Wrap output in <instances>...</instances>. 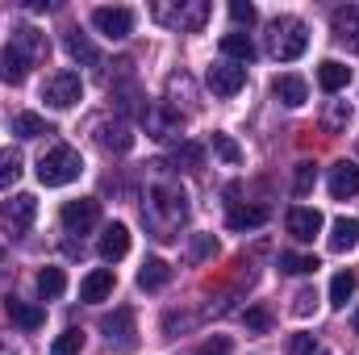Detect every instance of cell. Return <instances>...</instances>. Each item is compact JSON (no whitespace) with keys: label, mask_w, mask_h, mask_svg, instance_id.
<instances>
[{"label":"cell","mask_w":359,"mask_h":355,"mask_svg":"<svg viewBox=\"0 0 359 355\" xmlns=\"http://www.w3.org/2000/svg\"><path fill=\"white\" fill-rule=\"evenodd\" d=\"M142 217L147 226L155 230V239H176V230L188 222V196L180 184H159L147 192V205H142Z\"/></svg>","instance_id":"cell-1"},{"label":"cell","mask_w":359,"mask_h":355,"mask_svg":"<svg viewBox=\"0 0 359 355\" xmlns=\"http://www.w3.org/2000/svg\"><path fill=\"white\" fill-rule=\"evenodd\" d=\"M42 55H46V38H42L34 25H17L13 38H8V51H4V59H0V76H4L8 84H21V80L29 76V67H34Z\"/></svg>","instance_id":"cell-2"},{"label":"cell","mask_w":359,"mask_h":355,"mask_svg":"<svg viewBox=\"0 0 359 355\" xmlns=\"http://www.w3.org/2000/svg\"><path fill=\"white\" fill-rule=\"evenodd\" d=\"M84 172V159H80V151L76 147H50L42 159H38V180L46 184V188H63V184H72V180H80Z\"/></svg>","instance_id":"cell-3"},{"label":"cell","mask_w":359,"mask_h":355,"mask_svg":"<svg viewBox=\"0 0 359 355\" xmlns=\"http://www.w3.org/2000/svg\"><path fill=\"white\" fill-rule=\"evenodd\" d=\"M268 46H271V55H276L280 63L301 59L305 46H309V29H305V21H301V17H276V21H271Z\"/></svg>","instance_id":"cell-4"},{"label":"cell","mask_w":359,"mask_h":355,"mask_svg":"<svg viewBox=\"0 0 359 355\" xmlns=\"http://www.w3.org/2000/svg\"><path fill=\"white\" fill-rule=\"evenodd\" d=\"M80 96H84V80H80L76 72H55V76H46V84H42V100H46L50 109H72Z\"/></svg>","instance_id":"cell-5"},{"label":"cell","mask_w":359,"mask_h":355,"mask_svg":"<svg viewBox=\"0 0 359 355\" xmlns=\"http://www.w3.org/2000/svg\"><path fill=\"white\" fill-rule=\"evenodd\" d=\"M59 217H63L67 234H88L92 226L100 222V201H96V196H80V201H67Z\"/></svg>","instance_id":"cell-6"},{"label":"cell","mask_w":359,"mask_h":355,"mask_svg":"<svg viewBox=\"0 0 359 355\" xmlns=\"http://www.w3.org/2000/svg\"><path fill=\"white\" fill-rule=\"evenodd\" d=\"M92 25L104 34V38H126L130 29H134V13L130 8H121V4H100V8H92Z\"/></svg>","instance_id":"cell-7"},{"label":"cell","mask_w":359,"mask_h":355,"mask_svg":"<svg viewBox=\"0 0 359 355\" xmlns=\"http://www.w3.org/2000/svg\"><path fill=\"white\" fill-rule=\"evenodd\" d=\"M34 217H38V201H34L29 192H17L13 201L0 205V222H4L13 234H25V230L34 226Z\"/></svg>","instance_id":"cell-8"},{"label":"cell","mask_w":359,"mask_h":355,"mask_svg":"<svg viewBox=\"0 0 359 355\" xmlns=\"http://www.w3.org/2000/svg\"><path fill=\"white\" fill-rule=\"evenodd\" d=\"M205 84L213 88V96H238L243 84H247V67H238V63H213L209 76H205Z\"/></svg>","instance_id":"cell-9"},{"label":"cell","mask_w":359,"mask_h":355,"mask_svg":"<svg viewBox=\"0 0 359 355\" xmlns=\"http://www.w3.org/2000/svg\"><path fill=\"white\" fill-rule=\"evenodd\" d=\"M284 226L297 243H313V234H322V213L318 209H305V205H292L284 213Z\"/></svg>","instance_id":"cell-10"},{"label":"cell","mask_w":359,"mask_h":355,"mask_svg":"<svg viewBox=\"0 0 359 355\" xmlns=\"http://www.w3.org/2000/svg\"><path fill=\"white\" fill-rule=\"evenodd\" d=\"M155 17H159V21H172V25H180V29H201L205 17H209V4H205V0H188V4H180L176 13L159 4Z\"/></svg>","instance_id":"cell-11"},{"label":"cell","mask_w":359,"mask_h":355,"mask_svg":"<svg viewBox=\"0 0 359 355\" xmlns=\"http://www.w3.org/2000/svg\"><path fill=\"white\" fill-rule=\"evenodd\" d=\"M330 25H334V38L359 55V4H347V8H334V17H330Z\"/></svg>","instance_id":"cell-12"},{"label":"cell","mask_w":359,"mask_h":355,"mask_svg":"<svg viewBox=\"0 0 359 355\" xmlns=\"http://www.w3.org/2000/svg\"><path fill=\"white\" fill-rule=\"evenodd\" d=\"M96 251H100V260H104V264H117V260H126V251H130V230H126L121 222L104 226V234H100Z\"/></svg>","instance_id":"cell-13"},{"label":"cell","mask_w":359,"mask_h":355,"mask_svg":"<svg viewBox=\"0 0 359 355\" xmlns=\"http://www.w3.org/2000/svg\"><path fill=\"white\" fill-rule=\"evenodd\" d=\"M100 330H104L109 343L130 347V343H134V314H130V309H113V314L100 318Z\"/></svg>","instance_id":"cell-14"},{"label":"cell","mask_w":359,"mask_h":355,"mask_svg":"<svg viewBox=\"0 0 359 355\" xmlns=\"http://www.w3.org/2000/svg\"><path fill=\"white\" fill-rule=\"evenodd\" d=\"M113 284H117L113 267H96V272H88V276L80 280V301H88V305H96V301L113 297Z\"/></svg>","instance_id":"cell-15"},{"label":"cell","mask_w":359,"mask_h":355,"mask_svg":"<svg viewBox=\"0 0 359 355\" xmlns=\"http://www.w3.org/2000/svg\"><path fill=\"white\" fill-rule=\"evenodd\" d=\"M96 142H100L104 151L126 155V151L134 147V134H130V126H126V121H113V126H109V121H100V126H96Z\"/></svg>","instance_id":"cell-16"},{"label":"cell","mask_w":359,"mask_h":355,"mask_svg":"<svg viewBox=\"0 0 359 355\" xmlns=\"http://www.w3.org/2000/svg\"><path fill=\"white\" fill-rule=\"evenodd\" d=\"M4 314H8V322H17L21 330H38V326L46 322V314H42L38 305L21 301V297H8V301H4Z\"/></svg>","instance_id":"cell-17"},{"label":"cell","mask_w":359,"mask_h":355,"mask_svg":"<svg viewBox=\"0 0 359 355\" xmlns=\"http://www.w3.org/2000/svg\"><path fill=\"white\" fill-rule=\"evenodd\" d=\"M359 192V168L355 163H334L330 168V196L334 201H347Z\"/></svg>","instance_id":"cell-18"},{"label":"cell","mask_w":359,"mask_h":355,"mask_svg":"<svg viewBox=\"0 0 359 355\" xmlns=\"http://www.w3.org/2000/svg\"><path fill=\"white\" fill-rule=\"evenodd\" d=\"M359 247V217H339L330 226V251L334 255H347Z\"/></svg>","instance_id":"cell-19"},{"label":"cell","mask_w":359,"mask_h":355,"mask_svg":"<svg viewBox=\"0 0 359 355\" xmlns=\"http://www.w3.org/2000/svg\"><path fill=\"white\" fill-rule=\"evenodd\" d=\"M318 84H322V92H343L347 84H351V67L347 63H339V59H326V63H318Z\"/></svg>","instance_id":"cell-20"},{"label":"cell","mask_w":359,"mask_h":355,"mask_svg":"<svg viewBox=\"0 0 359 355\" xmlns=\"http://www.w3.org/2000/svg\"><path fill=\"white\" fill-rule=\"evenodd\" d=\"M271 92H276L288 109H301V105H305V96H309V88H305V80H301V76H276V80H271Z\"/></svg>","instance_id":"cell-21"},{"label":"cell","mask_w":359,"mask_h":355,"mask_svg":"<svg viewBox=\"0 0 359 355\" xmlns=\"http://www.w3.org/2000/svg\"><path fill=\"white\" fill-rule=\"evenodd\" d=\"M222 55H226V63L234 59L238 67H247V63L255 59V42H251V34H226V38H222Z\"/></svg>","instance_id":"cell-22"},{"label":"cell","mask_w":359,"mask_h":355,"mask_svg":"<svg viewBox=\"0 0 359 355\" xmlns=\"http://www.w3.org/2000/svg\"><path fill=\"white\" fill-rule=\"evenodd\" d=\"M226 222H230V230H255L268 222V209L264 205H230Z\"/></svg>","instance_id":"cell-23"},{"label":"cell","mask_w":359,"mask_h":355,"mask_svg":"<svg viewBox=\"0 0 359 355\" xmlns=\"http://www.w3.org/2000/svg\"><path fill=\"white\" fill-rule=\"evenodd\" d=\"M168 280H172V267L163 264V260H147V264L138 267V288H147V293L163 288Z\"/></svg>","instance_id":"cell-24"},{"label":"cell","mask_w":359,"mask_h":355,"mask_svg":"<svg viewBox=\"0 0 359 355\" xmlns=\"http://www.w3.org/2000/svg\"><path fill=\"white\" fill-rule=\"evenodd\" d=\"M355 288H359L355 272H351V267H347V272H339V276L330 280V305H334V309H343V305L355 297Z\"/></svg>","instance_id":"cell-25"},{"label":"cell","mask_w":359,"mask_h":355,"mask_svg":"<svg viewBox=\"0 0 359 355\" xmlns=\"http://www.w3.org/2000/svg\"><path fill=\"white\" fill-rule=\"evenodd\" d=\"M347 126H351V105L347 100H330L326 113H322V130L326 134H343Z\"/></svg>","instance_id":"cell-26"},{"label":"cell","mask_w":359,"mask_h":355,"mask_svg":"<svg viewBox=\"0 0 359 355\" xmlns=\"http://www.w3.org/2000/svg\"><path fill=\"white\" fill-rule=\"evenodd\" d=\"M38 293H42L46 301H59V297L67 293V276H63V267H42V272H38Z\"/></svg>","instance_id":"cell-27"},{"label":"cell","mask_w":359,"mask_h":355,"mask_svg":"<svg viewBox=\"0 0 359 355\" xmlns=\"http://www.w3.org/2000/svg\"><path fill=\"white\" fill-rule=\"evenodd\" d=\"M13 134H17V138H42V134H55V130H50L46 117H38V113H17V117H13Z\"/></svg>","instance_id":"cell-28"},{"label":"cell","mask_w":359,"mask_h":355,"mask_svg":"<svg viewBox=\"0 0 359 355\" xmlns=\"http://www.w3.org/2000/svg\"><path fill=\"white\" fill-rule=\"evenodd\" d=\"M67 51H72V59H80V63H88V67H100V55H96V46H92L80 29H72V34H67Z\"/></svg>","instance_id":"cell-29"},{"label":"cell","mask_w":359,"mask_h":355,"mask_svg":"<svg viewBox=\"0 0 359 355\" xmlns=\"http://www.w3.org/2000/svg\"><path fill=\"white\" fill-rule=\"evenodd\" d=\"M318 255H297V251H284L280 255V272H288V276H309V272H318Z\"/></svg>","instance_id":"cell-30"},{"label":"cell","mask_w":359,"mask_h":355,"mask_svg":"<svg viewBox=\"0 0 359 355\" xmlns=\"http://www.w3.org/2000/svg\"><path fill=\"white\" fill-rule=\"evenodd\" d=\"M80 351H84V330H80V326L63 330V335L50 343V355H80Z\"/></svg>","instance_id":"cell-31"},{"label":"cell","mask_w":359,"mask_h":355,"mask_svg":"<svg viewBox=\"0 0 359 355\" xmlns=\"http://www.w3.org/2000/svg\"><path fill=\"white\" fill-rule=\"evenodd\" d=\"M176 121H180V117H172V113H163V109H151V113H147V130H151L155 138H172Z\"/></svg>","instance_id":"cell-32"},{"label":"cell","mask_w":359,"mask_h":355,"mask_svg":"<svg viewBox=\"0 0 359 355\" xmlns=\"http://www.w3.org/2000/svg\"><path fill=\"white\" fill-rule=\"evenodd\" d=\"M17 176H21V155L17 151H0V192L8 184H17Z\"/></svg>","instance_id":"cell-33"},{"label":"cell","mask_w":359,"mask_h":355,"mask_svg":"<svg viewBox=\"0 0 359 355\" xmlns=\"http://www.w3.org/2000/svg\"><path fill=\"white\" fill-rule=\"evenodd\" d=\"M288 355H330V351H326L313 335H292V339H288Z\"/></svg>","instance_id":"cell-34"},{"label":"cell","mask_w":359,"mask_h":355,"mask_svg":"<svg viewBox=\"0 0 359 355\" xmlns=\"http://www.w3.org/2000/svg\"><path fill=\"white\" fill-rule=\"evenodd\" d=\"M213 151H217L226 163H238V159H243V151H238V142H234L230 134H213Z\"/></svg>","instance_id":"cell-35"},{"label":"cell","mask_w":359,"mask_h":355,"mask_svg":"<svg viewBox=\"0 0 359 355\" xmlns=\"http://www.w3.org/2000/svg\"><path fill=\"white\" fill-rule=\"evenodd\" d=\"M213 251H217L213 234H196V239H192V247H188V260H192V264H201V260H209Z\"/></svg>","instance_id":"cell-36"},{"label":"cell","mask_w":359,"mask_h":355,"mask_svg":"<svg viewBox=\"0 0 359 355\" xmlns=\"http://www.w3.org/2000/svg\"><path fill=\"white\" fill-rule=\"evenodd\" d=\"M313 180H318V168H313V163H297V176H292V192H297V196H305V192L313 188Z\"/></svg>","instance_id":"cell-37"},{"label":"cell","mask_w":359,"mask_h":355,"mask_svg":"<svg viewBox=\"0 0 359 355\" xmlns=\"http://www.w3.org/2000/svg\"><path fill=\"white\" fill-rule=\"evenodd\" d=\"M313 309H318V293H313V288H301V293L292 297V314H297V318H309Z\"/></svg>","instance_id":"cell-38"},{"label":"cell","mask_w":359,"mask_h":355,"mask_svg":"<svg viewBox=\"0 0 359 355\" xmlns=\"http://www.w3.org/2000/svg\"><path fill=\"white\" fill-rule=\"evenodd\" d=\"M230 351H234V343H230L226 335H213V339H205L192 355H230Z\"/></svg>","instance_id":"cell-39"},{"label":"cell","mask_w":359,"mask_h":355,"mask_svg":"<svg viewBox=\"0 0 359 355\" xmlns=\"http://www.w3.org/2000/svg\"><path fill=\"white\" fill-rule=\"evenodd\" d=\"M247 330H255V335H264V330H271V314L264 309V305L247 309Z\"/></svg>","instance_id":"cell-40"},{"label":"cell","mask_w":359,"mask_h":355,"mask_svg":"<svg viewBox=\"0 0 359 355\" xmlns=\"http://www.w3.org/2000/svg\"><path fill=\"white\" fill-rule=\"evenodd\" d=\"M230 17H234L238 25H255L259 13H255V4H247V0H234V4H230Z\"/></svg>","instance_id":"cell-41"},{"label":"cell","mask_w":359,"mask_h":355,"mask_svg":"<svg viewBox=\"0 0 359 355\" xmlns=\"http://www.w3.org/2000/svg\"><path fill=\"white\" fill-rule=\"evenodd\" d=\"M351 326H355V335H359V309H355V318H351Z\"/></svg>","instance_id":"cell-42"},{"label":"cell","mask_w":359,"mask_h":355,"mask_svg":"<svg viewBox=\"0 0 359 355\" xmlns=\"http://www.w3.org/2000/svg\"><path fill=\"white\" fill-rule=\"evenodd\" d=\"M0 264H4V247H0Z\"/></svg>","instance_id":"cell-43"}]
</instances>
